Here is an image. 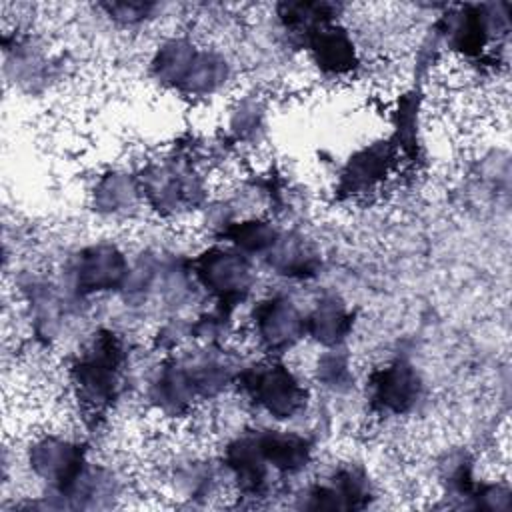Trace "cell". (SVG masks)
I'll return each instance as SVG.
<instances>
[{"mask_svg":"<svg viewBox=\"0 0 512 512\" xmlns=\"http://www.w3.org/2000/svg\"><path fill=\"white\" fill-rule=\"evenodd\" d=\"M240 392L276 420L294 418L304 410L306 388L300 378L282 362L268 360L238 374Z\"/></svg>","mask_w":512,"mask_h":512,"instance_id":"cell-2","label":"cell"},{"mask_svg":"<svg viewBox=\"0 0 512 512\" xmlns=\"http://www.w3.org/2000/svg\"><path fill=\"white\" fill-rule=\"evenodd\" d=\"M306 332V320L298 308L284 296H274L258 302L254 308V334L268 352L292 348Z\"/></svg>","mask_w":512,"mask_h":512,"instance_id":"cell-4","label":"cell"},{"mask_svg":"<svg viewBox=\"0 0 512 512\" xmlns=\"http://www.w3.org/2000/svg\"><path fill=\"white\" fill-rule=\"evenodd\" d=\"M318 378L324 382V386L340 388L350 380L348 360L338 352H330L322 356V360H318Z\"/></svg>","mask_w":512,"mask_h":512,"instance_id":"cell-11","label":"cell"},{"mask_svg":"<svg viewBox=\"0 0 512 512\" xmlns=\"http://www.w3.org/2000/svg\"><path fill=\"white\" fill-rule=\"evenodd\" d=\"M196 276L222 304L240 302L252 286V268L248 260L226 248H210L196 260Z\"/></svg>","mask_w":512,"mask_h":512,"instance_id":"cell-3","label":"cell"},{"mask_svg":"<svg viewBox=\"0 0 512 512\" xmlns=\"http://www.w3.org/2000/svg\"><path fill=\"white\" fill-rule=\"evenodd\" d=\"M308 50L314 64L326 76L350 74L358 64V54L348 30L336 24H324L310 32Z\"/></svg>","mask_w":512,"mask_h":512,"instance_id":"cell-8","label":"cell"},{"mask_svg":"<svg viewBox=\"0 0 512 512\" xmlns=\"http://www.w3.org/2000/svg\"><path fill=\"white\" fill-rule=\"evenodd\" d=\"M126 270L124 254L114 244H94L76 256L72 276L78 292L98 294L120 286Z\"/></svg>","mask_w":512,"mask_h":512,"instance_id":"cell-6","label":"cell"},{"mask_svg":"<svg viewBox=\"0 0 512 512\" xmlns=\"http://www.w3.org/2000/svg\"><path fill=\"white\" fill-rule=\"evenodd\" d=\"M256 442L268 466L282 474H296L304 470L312 458L310 442L296 432L270 430L256 436Z\"/></svg>","mask_w":512,"mask_h":512,"instance_id":"cell-9","label":"cell"},{"mask_svg":"<svg viewBox=\"0 0 512 512\" xmlns=\"http://www.w3.org/2000/svg\"><path fill=\"white\" fill-rule=\"evenodd\" d=\"M396 154L390 142H372L358 150L346 164L340 186L348 194H370L376 192L382 182L392 174Z\"/></svg>","mask_w":512,"mask_h":512,"instance_id":"cell-7","label":"cell"},{"mask_svg":"<svg viewBox=\"0 0 512 512\" xmlns=\"http://www.w3.org/2000/svg\"><path fill=\"white\" fill-rule=\"evenodd\" d=\"M368 386L372 406L394 416L408 412L418 402L422 392V382L416 370L400 360L376 368L370 374Z\"/></svg>","mask_w":512,"mask_h":512,"instance_id":"cell-5","label":"cell"},{"mask_svg":"<svg viewBox=\"0 0 512 512\" xmlns=\"http://www.w3.org/2000/svg\"><path fill=\"white\" fill-rule=\"evenodd\" d=\"M350 326V314L340 302H336V298L318 302L316 310L306 320V332L324 346L340 344L350 332Z\"/></svg>","mask_w":512,"mask_h":512,"instance_id":"cell-10","label":"cell"},{"mask_svg":"<svg viewBox=\"0 0 512 512\" xmlns=\"http://www.w3.org/2000/svg\"><path fill=\"white\" fill-rule=\"evenodd\" d=\"M152 70L160 82L190 96H208L228 78L226 60L188 38L164 40L152 58Z\"/></svg>","mask_w":512,"mask_h":512,"instance_id":"cell-1","label":"cell"}]
</instances>
